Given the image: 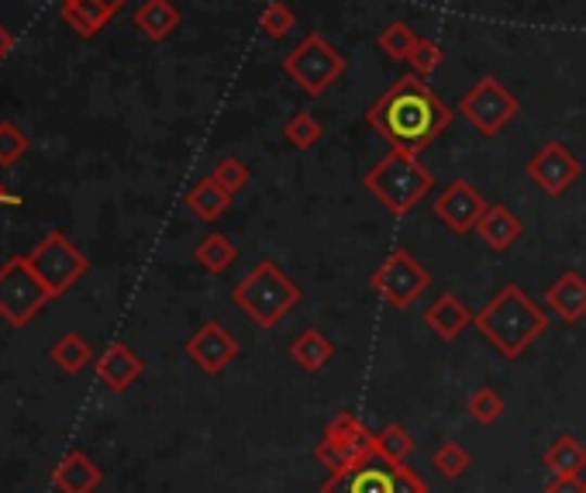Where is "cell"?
I'll return each instance as SVG.
<instances>
[{
    "instance_id": "obj_1",
    "label": "cell",
    "mask_w": 586,
    "mask_h": 493,
    "mask_svg": "<svg viewBox=\"0 0 586 493\" xmlns=\"http://www.w3.org/2000/svg\"><path fill=\"white\" fill-rule=\"evenodd\" d=\"M366 122L380 138H386L390 149H407L421 155L453 125V108L424 84V76L407 73L369 104Z\"/></svg>"
},
{
    "instance_id": "obj_2",
    "label": "cell",
    "mask_w": 586,
    "mask_h": 493,
    "mask_svg": "<svg viewBox=\"0 0 586 493\" xmlns=\"http://www.w3.org/2000/svg\"><path fill=\"white\" fill-rule=\"evenodd\" d=\"M473 325L504 359H521L545 334L549 318H545V311L527 298L518 283H507L500 287V293H494L491 304L476 314Z\"/></svg>"
},
{
    "instance_id": "obj_3",
    "label": "cell",
    "mask_w": 586,
    "mask_h": 493,
    "mask_svg": "<svg viewBox=\"0 0 586 493\" xmlns=\"http://www.w3.org/2000/svg\"><path fill=\"white\" fill-rule=\"evenodd\" d=\"M231 301L256 328L272 331L301 304V287L272 260H263L231 287Z\"/></svg>"
},
{
    "instance_id": "obj_4",
    "label": "cell",
    "mask_w": 586,
    "mask_h": 493,
    "mask_svg": "<svg viewBox=\"0 0 586 493\" xmlns=\"http://www.w3.org/2000/svg\"><path fill=\"white\" fill-rule=\"evenodd\" d=\"M366 190L377 197V201L390 214H407L415 211L428 193L435 187V176L428 169L415 152L407 149H390L383 160L366 173Z\"/></svg>"
},
{
    "instance_id": "obj_5",
    "label": "cell",
    "mask_w": 586,
    "mask_h": 493,
    "mask_svg": "<svg viewBox=\"0 0 586 493\" xmlns=\"http://www.w3.org/2000/svg\"><path fill=\"white\" fill-rule=\"evenodd\" d=\"M345 66H348V59L331 46L321 31L304 35L301 42L283 55V73L307 97H321L345 73Z\"/></svg>"
},
{
    "instance_id": "obj_6",
    "label": "cell",
    "mask_w": 586,
    "mask_h": 493,
    "mask_svg": "<svg viewBox=\"0 0 586 493\" xmlns=\"http://www.w3.org/2000/svg\"><path fill=\"white\" fill-rule=\"evenodd\" d=\"M49 301L52 293L38 280L28 255H11V260L0 266V318L8 325L25 328Z\"/></svg>"
},
{
    "instance_id": "obj_7",
    "label": "cell",
    "mask_w": 586,
    "mask_h": 493,
    "mask_svg": "<svg viewBox=\"0 0 586 493\" xmlns=\"http://www.w3.org/2000/svg\"><path fill=\"white\" fill-rule=\"evenodd\" d=\"M456 111L480 135H500L518 117L521 104H518V97L497 80V76H483V80H476L459 97Z\"/></svg>"
},
{
    "instance_id": "obj_8",
    "label": "cell",
    "mask_w": 586,
    "mask_h": 493,
    "mask_svg": "<svg viewBox=\"0 0 586 493\" xmlns=\"http://www.w3.org/2000/svg\"><path fill=\"white\" fill-rule=\"evenodd\" d=\"M428 287H432V273L407 249H394L373 273V290L394 311H407Z\"/></svg>"
},
{
    "instance_id": "obj_9",
    "label": "cell",
    "mask_w": 586,
    "mask_h": 493,
    "mask_svg": "<svg viewBox=\"0 0 586 493\" xmlns=\"http://www.w3.org/2000/svg\"><path fill=\"white\" fill-rule=\"evenodd\" d=\"M28 263L38 273V280L49 287L52 298L66 293L90 269L87 255L76 249L63 231H49L46 239L28 252Z\"/></svg>"
},
{
    "instance_id": "obj_10",
    "label": "cell",
    "mask_w": 586,
    "mask_h": 493,
    "mask_svg": "<svg viewBox=\"0 0 586 493\" xmlns=\"http://www.w3.org/2000/svg\"><path fill=\"white\" fill-rule=\"evenodd\" d=\"M373 448H377V435L356 418V414H335V421H328L324 439L315 448V459L328 472H339L356 459L369 456Z\"/></svg>"
},
{
    "instance_id": "obj_11",
    "label": "cell",
    "mask_w": 586,
    "mask_h": 493,
    "mask_svg": "<svg viewBox=\"0 0 586 493\" xmlns=\"http://www.w3.org/2000/svg\"><path fill=\"white\" fill-rule=\"evenodd\" d=\"M397 466L400 463L383 459L373 448L369 456L356 459L352 466H345L339 472H328V480L321 483L318 493H400Z\"/></svg>"
},
{
    "instance_id": "obj_12",
    "label": "cell",
    "mask_w": 586,
    "mask_h": 493,
    "mask_svg": "<svg viewBox=\"0 0 586 493\" xmlns=\"http://www.w3.org/2000/svg\"><path fill=\"white\" fill-rule=\"evenodd\" d=\"M579 160H576V152L559 142V138H552V142H545L532 160H527V176L549 193V197H562L565 190H570L576 184V176H579Z\"/></svg>"
},
{
    "instance_id": "obj_13",
    "label": "cell",
    "mask_w": 586,
    "mask_h": 493,
    "mask_svg": "<svg viewBox=\"0 0 586 493\" xmlns=\"http://www.w3.org/2000/svg\"><path fill=\"white\" fill-rule=\"evenodd\" d=\"M486 207H491V204H486V197L469 180H453L435 197V218L453 235L476 231Z\"/></svg>"
},
{
    "instance_id": "obj_14",
    "label": "cell",
    "mask_w": 586,
    "mask_h": 493,
    "mask_svg": "<svg viewBox=\"0 0 586 493\" xmlns=\"http://www.w3.org/2000/svg\"><path fill=\"white\" fill-rule=\"evenodd\" d=\"M187 359L198 369H204L207 377H218V372H225L239 359V339L221 321H207L187 342Z\"/></svg>"
},
{
    "instance_id": "obj_15",
    "label": "cell",
    "mask_w": 586,
    "mask_h": 493,
    "mask_svg": "<svg viewBox=\"0 0 586 493\" xmlns=\"http://www.w3.org/2000/svg\"><path fill=\"white\" fill-rule=\"evenodd\" d=\"M545 304L565 325H579L586 318V276L576 269H565L556 276V283L545 287Z\"/></svg>"
},
{
    "instance_id": "obj_16",
    "label": "cell",
    "mask_w": 586,
    "mask_h": 493,
    "mask_svg": "<svg viewBox=\"0 0 586 493\" xmlns=\"http://www.w3.org/2000/svg\"><path fill=\"white\" fill-rule=\"evenodd\" d=\"M142 369L145 366L139 359V352H135L131 345H125V342H111L104 356L97 359V380H101L107 390L122 393L142 377Z\"/></svg>"
},
{
    "instance_id": "obj_17",
    "label": "cell",
    "mask_w": 586,
    "mask_h": 493,
    "mask_svg": "<svg viewBox=\"0 0 586 493\" xmlns=\"http://www.w3.org/2000/svg\"><path fill=\"white\" fill-rule=\"evenodd\" d=\"M101 480H104V472L87 452H66L63 463H59L52 472V483L59 493H93L101 486Z\"/></svg>"
},
{
    "instance_id": "obj_18",
    "label": "cell",
    "mask_w": 586,
    "mask_h": 493,
    "mask_svg": "<svg viewBox=\"0 0 586 493\" xmlns=\"http://www.w3.org/2000/svg\"><path fill=\"white\" fill-rule=\"evenodd\" d=\"M424 325L432 328L442 342H456L459 334L473 325V314H469V307L456 298V293H442L435 304H428Z\"/></svg>"
},
{
    "instance_id": "obj_19",
    "label": "cell",
    "mask_w": 586,
    "mask_h": 493,
    "mask_svg": "<svg viewBox=\"0 0 586 493\" xmlns=\"http://www.w3.org/2000/svg\"><path fill=\"white\" fill-rule=\"evenodd\" d=\"M521 231H524L521 218H518V214L507 207V204H491L483 218H480V225H476V235H480V239L491 245L494 252H507V249H511V245L521 239Z\"/></svg>"
},
{
    "instance_id": "obj_20",
    "label": "cell",
    "mask_w": 586,
    "mask_h": 493,
    "mask_svg": "<svg viewBox=\"0 0 586 493\" xmlns=\"http://www.w3.org/2000/svg\"><path fill=\"white\" fill-rule=\"evenodd\" d=\"M183 14L173 0H145V4L135 11V28H139L152 42H166V38L180 28Z\"/></svg>"
},
{
    "instance_id": "obj_21",
    "label": "cell",
    "mask_w": 586,
    "mask_h": 493,
    "mask_svg": "<svg viewBox=\"0 0 586 493\" xmlns=\"http://www.w3.org/2000/svg\"><path fill=\"white\" fill-rule=\"evenodd\" d=\"M290 359L304 372H321L331 359H335V345L328 342L321 328H304L297 339L290 342Z\"/></svg>"
},
{
    "instance_id": "obj_22",
    "label": "cell",
    "mask_w": 586,
    "mask_h": 493,
    "mask_svg": "<svg viewBox=\"0 0 586 493\" xmlns=\"http://www.w3.org/2000/svg\"><path fill=\"white\" fill-rule=\"evenodd\" d=\"M542 463H545V469L552 472V477H583V469H586V445L576 435H556L552 445L545 448Z\"/></svg>"
},
{
    "instance_id": "obj_23",
    "label": "cell",
    "mask_w": 586,
    "mask_h": 493,
    "mask_svg": "<svg viewBox=\"0 0 586 493\" xmlns=\"http://www.w3.org/2000/svg\"><path fill=\"white\" fill-rule=\"evenodd\" d=\"M111 17H114V11L104 4V0H63V22L80 38H90L101 28H107Z\"/></svg>"
},
{
    "instance_id": "obj_24",
    "label": "cell",
    "mask_w": 586,
    "mask_h": 493,
    "mask_svg": "<svg viewBox=\"0 0 586 493\" xmlns=\"http://www.w3.org/2000/svg\"><path fill=\"white\" fill-rule=\"evenodd\" d=\"M187 207L198 214L201 222H218L231 207V193L214 180V176H204V180H198L187 190Z\"/></svg>"
},
{
    "instance_id": "obj_25",
    "label": "cell",
    "mask_w": 586,
    "mask_h": 493,
    "mask_svg": "<svg viewBox=\"0 0 586 493\" xmlns=\"http://www.w3.org/2000/svg\"><path fill=\"white\" fill-rule=\"evenodd\" d=\"M193 260H198L207 273H225L234 260H239V249H234L228 235L211 231L198 242V249H193Z\"/></svg>"
},
{
    "instance_id": "obj_26",
    "label": "cell",
    "mask_w": 586,
    "mask_h": 493,
    "mask_svg": "<svg viewBox=\"0 0 586 493\" xmlns=\"http://www.w3.org/2000/svg\"><path fill=\"white\" fill-rule=\"evenodd\" d=\"M52 359H55V366L63 369V372H80V369H87V363L93 359V352H90V345H87V339L84 334H76V331H66L63 339H59L55 345H52Z\"/></svg>"
},
{
    "instance_id": "obj_27",
    "label": "cell",
    "mask_w": 586,
    "mask_h": 493,
    "mask_svg": "<svg viewBox=\"0 0 586 493\" xmlns=\"http://www.w3.org/2000/svg\"><path fill=\"white\" fill-rule=\"evenodd\" d=\"M283 138L293 146V149H315L321 138H324V128L315 114H307V111H297V114H290L286 117V125H283Z\"/></svg>"
},
{
    "instance_id": "obj_28",
    "label": "cell",
    "mask_w": 586,
    "mask_h": 493,
    "mask_svg": "<svg viewBox=\"0 0 586 493\" xmlns=\"http://www.w3.org/2000/svg\"><path fill=\"white\" fill-rule=\"evenodd\" d=\"M377 46H380L383 55L397 59V63H407V55L415 52V46H418V35H415V28H410L407 22H390L377 35Z\"/></svg>"
},
{
    "instance_id": "obj_29",
    "label": "cell",
    "mask_w": 586,
    "mask_h": 493,
    "mask_svg": "<svg viewBox=\"0 0 586 493\" xmlns=\"http://www.w3.org/2000/svg\"><path fill=\"white\" fill-rule=\"evenodd\" d=\"M377 452L390 463H407V456L415 452V439L407 435L404 425H386L377 431Z\"/></svg>"
},
{
    "instance_id": "obj_30",
    "label": "cell",
    "mask_w": 586,
    "mask_h": 493,
    "mask_svg": "<svg viewBox=\"0 0 586 493\" xmlns=\"http://www.w3.org/2000/svg\"><path fill=\"white\" fill-rule=\"evenodd\" d=\"M466 410L473 414L476 425H497L504 418V397L491 387H480L473 397L466 401Z\"/></svg>"
},
{
    "instance_id": "obj_31",
    "label": "cell",
    "mask_w": 586,
    "mask_h": 493,
    "mask_svg": "<svg viewBox=\"0 0 586 493\" xmlns=\"http://www.w3.org/2000/svg\"><path fill=\"white\" fill-rule=\"evenodd\" d=\"M432 466L438 469L442 480H459L462 472L469 469V452L459 442H442L435 448V456H432Z\"/></svg>"
},
{
    "instance_id": "obj_32",
    "label": "cell",
    "mask_w": 586,
    "mask_h": 493,
    "mask_svg": "<svg viewBox=\"0 0 586 493\" xmlns=\"http://www.w3.org/2000/svg\"><path fill=\"white\" fill-rule=\"evenodd\" d=\"M293 25H297V17H293V8L283 4V0H272V4H266L259 14V28L266 38H283L293 31Z\"/></svg>"
},
{
    "instance_id": "obj_33",
    "label": "cell",
    "mask_w": 586,
    "mask_h": 493,
    "mask_svg": "<svg viewBox=\"0 0 586 493\" xmlns=\"http://www.w3.org/2000/svg\"><path fill=\"white\" fill-rule=\"evenodd\" d=\"M442 59H445V52H442L438 42H432V38H418L415 52L407 55V66H410V73H418V76H432L442 66Z\"/></svg>"
},
{
    "instance_id": "obj_34",
    "label": "cell",
    "mask_w": 586,
    "mask_h": 493,
    "mask_svg": "<svg viewBox=\"0 0 586 493\" xmlns=\"http://www.w3.org/2000/svg\"><path fill=\"white\" fill-rule=\"evenodd\" d=\"M211 176H214V180H218L228 193H239V190L249 184V166L239 160V155H225V160L214 163Z\"/></svg>"
},
{
    "instance_id": "obj_35",
    "label": "cell",
    "mask_w": 586,
    "mask_h": 493,
    "mask_svg": "<svg viewBox=\"0 0 586 493\" xmlns=\"http://www.w3.org/2000/svg\"><path fill=\"white\" fill-rule=\"evenodd\" d=\"M28 152V138L14 122H0V166L17 163Z\"/></svg>"
},
{
    "instance_id": "obj_36",
    "label": "cell",
    "mask_w": 586,
    "mask_h": 493,
    "mask_svg": "<svg viewBox=\"0 0 586 493\" xmlns=\"http://www.w3.org/2000/svg\"><path fill=\"white\" fill-rule=\"evenodd\" d=\"M545 493H586V480L583 477H552Z\"/></svg>"
},
{
    "instance_id": "obj_37",
    "label": "cell",
    "mask_w": 586,
    "mask_h": 493,
    "mask_svg": "<svg viewBox=\"0 0 586 493\" xmlns=\"http://www.w3.org/2000/svg\"><path fill=\"white\" fill-rule=\"evenodd\" d=\"M8 52H11V31L0 25V59H4Z\"/></svg>"
},
{
    "instance_id": "obj_38",
    "label": "cell",
    "mask_w": 586,
    "mask_h": 493,
    "mask_svg": "<svg viewBox=\"0 0 586 493\" xmlns=\"http://www.w3.org/2000/svg\"><path fill=\"white\" fill-rule=\"evenodd\" d=\"M0 204H11V207H17V204H22V197H17V193H8L4 187H0Z\"/></svg>"
},
{
    "instance_id": "obj_39",
    "label": "cell",
    "mask_w": 586,
    "mask_h": 493,
    "mask_svg": "<svg viewBox=\"0 0 586 493\" xmlns=\"http://www.w3.org/2000/svg\"><path fill=\"white\" fill-rule=\"evenodd\" d=\"M104 4H107V8H111L114 14H117V11H122V8L128 4V0H104Z\"/></svg>"
}]
</instances>
